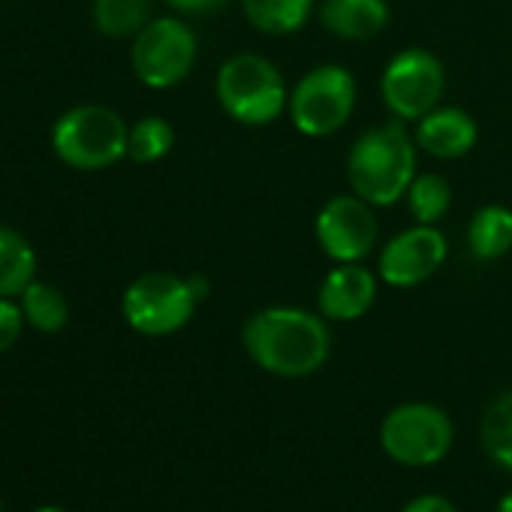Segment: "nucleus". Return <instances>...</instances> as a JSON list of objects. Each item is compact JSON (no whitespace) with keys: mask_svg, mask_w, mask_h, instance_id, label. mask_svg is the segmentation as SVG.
I'll use <instances>...</instances> for the list:
<instances>
[{"mask_svg":"<svg viewBox=\"0 0 512 512\" xmlns=\"http://www.w3.org/2000/svg\"><path fill=\"white\" fill-rule=\"evenodd\" d=\"M317 311L272 305L253 311L241 329L244 353L272 377L299 380L320 371L332 353V332Z\"/></svg>","mask_w":512,"mask_h":512,"instance_id":"1","label":"nucleus"},{"mask_svg":"<svg viewBox=\"0 0 512 512\" xmlns=\"http://www.w3.org/2000/svg\"><path fill=\"white\" fill-rule=\"evenodd\" d=\"M416 151V139L404 121L392 118L386 124L368 127L356 136L344 160L350 190L374 208L401 202L416 178Z\"/></svg>","mask_w":512,"mask_h":512,"instance_id":"2","label":"nucleus"},{"mask_svg":"<svg viewBox=\"0 0 512 512\" xmlns=\"http://www.w3.org/2000/svg\"><path fill=\"white\" fill-rule=\"evenodd\" d=\"M214 97L223 115L241 127H269L287 115L290 106L284 73L256 52H238L220 64Z\"/></svg>","mask_w":512,"mask_h":512,"instance_id":"3","label":"nucleus"},{"mask_svg":"<svg viewBox=\"0 0 512 512\" xmlns=\"http://www.w3.org/2000/svg\"><path fill=\"white\" fill-rule=\"evenodd\" d=\"M205 296L208 281L202 275L181 278L172 272H145L124 290L121 314L133 332L145 338H166L193 320Z\"/></svg>","mask_w":512,"mask_h":512,"instance_id":"4","label":"nucleus"},{"mask_svg":"<svg viewBox=\"0 0 512 512\" xmlns=\"http://www.w3.org/2000/svg\"><path fill=\"white\" fill-rule=\"evenodd\" d=\"M127 139V121L115 109L97 103L64 112L52 130V148L58 160L79 172H100L115 166L121 157H127Z\"/></svg>","mask_w":512,"mask_h":512,"instance_id":"5","label":"nucleus"},{"mask_svg":"<svg viewBox=\"0 0 512 512\" xmlns=\"http://www.w3.org/2000/svg\"><path fill=\"white\" fill-rule=\"evenodd\" d=\"M359 85L341 64H320L308 70L290 91L287 115L308 139H329L344 130L356 112Z\"/></svg>","mask_w":512,"mask_h":512,"instance_id":"6","label":"nucleus"},{"mask_svg":"<svg viewBox=\"0 0 512 512\" xmlns=\"http://www.w3.org/2000/svg\"><path fill=\"white\" fill-rule=\"evenodd\" d=\"M196 55H199V40L193 28L175 16H160L151 19L133 37L130 64L145 88L169 91L193 73Z\"/></svg>","mask_w":512,"mask_h":512,"instance_id":"7","label":"nucleus"},{"mask_svg":"<svg viewBox=\"0 0 512 512\" xmlns=\"http://www.w3.org/2000/svg\"><path fill=\"white\" fill-rule=\"evenodd\" d=\"M443 91H446L443 61L422 46H410L392 55L380 76L383 106L389 109L392 118L404 124H416L431 109H437Z\"/></svg>","mask_w":512,"mask_h":512,"instance_id":"8","label":"nucleus"},{"mask_svg":"<svg viewBox=\"0 0 512 512\" xmlns=\"http://www.w3.org/2000/svg\"><path fill=\"white\" fill-rule=\"evenodd\" d=\"M452 437V419L440 407L422 401L398 404L380 425L383 452L407 467H428L443 461L452 449Z\"/></svg>","mask_w":512,"mask_h":512,"instance_id":"9","label":"nucleus"},{"mask_svg":"<svg viewBox=\"0 0 512 512\" xmlns=\"http://www.w3.org/2000/svg\"><path fill=\"white\" fill-rule=\"evenodd\" d=\"M314 235L320 250L332 263H362L377 247L380 223L374 205L350 190V193L329 196L320 205L314 217Z\"/></svg>","mask_w":512,"mask_h":512,"instance_id":"10","label":"nucleus"},{"mask_svg":"<svg viewBox=\"0 0 512 512\" xmlns=\"http://www.w3.org/2000/svg\"><path fill=\"white\" fill-rule=\"evenodd\" d=\"M449 256L446 235L431 223H413L392 235L377 260V278L395 290H410L431 281Z\"/></svg>","mask_w":512,"mask_h":512,"instance_id":"11","label":"nucleus"},{"mask_svg":"<svg viewBox=\"0 0 512 512\" xmlns=\"http://www.w3.org/2000/svg\"><path fill=\"white\" fill-rule=\"evenodd\" d=\"M380 278L362 263H335L317 287V314L329 323H356L377 302Z\"/></svg>","mask_w":512,"mask_h":512,"instance_id":"12","label":"nucleus"},{"mask_svg":"<svg viewBox=\"0 0 512 512\" xmlns=\"http://www.w3.org/2000/svg\"><path fill=\"white\" fill-rule=\"evenodd\" d=\"M416 148L437 160H461L479 142V124L458 106H437L413 124Z\"/></svg>","mask_w":512,"mask_h":512,"instance_id":"13","label":"nucleus"},{"mask_svg":"<svg viewBox=\"0 0 512 512\" xmlns=\"http://www.w3.org/2000/svg\"><path fill=\"white\" fill-rule=\"evenodd\" d=\"M392 13L386 0H323L320 25L347 43H365L386 31Z\"/></svg>","mask_w":512,"mask_h":512,"instance_id":"14","label":"nucleus"},{"mask_svg":"<svg viewBox=\"0 0 512 512\" xmlns=\"http://www.w3.org/2000/svg\"><path fill=\"white\" fill-rule=\"evenodd\" d=\"M467 250L479 263H497L512 250V208L488 202L467 223Z\"/></svg>","mask_w":512,"mask_h":512,"instance_id":"15","label":"nucleus"},{"mask_svg":"<svg viewBox=\"0 0 512 512\" xmlns=\"http://www.w3.org/2000/svg\"><path fill=\"white\" fill-rule=\"evenodd\" d=\"M238 4L247 25L266 37L299 34L317 10V0H238Z\"/></svg>","mask_w":512,"mask_h":512,"instance_id":"16","label":"nucleus"},{"mask_svg":"<svg viewBox=\"0 0 512 512\" xmlns=\"http://www.w3.org/2000/svg\"><path fill=\"white\" fill-rule=\"evenodd\" d=\"M37 275V250L31 241L10 229L0 226V299L22 296Z\"/></svg>","mask_w":512,"mask_h":512,"instance_id":"17","label":"nucleus"},{"mask_svg":"<svg viewBox=\"0 0 512 512\" xmlns=\"http://www.w3.org/2000/svg\"><path fill=\"white\" fill-rule=\"evenodd\" d=\"M19 305H22V314H25V323L34 326L37 332H46V335H55L67 326L70 320V305L64 299V293L46 281H34L22 296H19Z\"/></svg>","mask_w":512,"mask_h":512,"instance_id":"18","label":"nucleus"},{"mask_svg":"<svg viewBox=\"0 0 512 512\" xmlns=\"http://www.w3.org/2000/svg\"><path fill=\"white\" fill-rule=\"evenodd\" d=\"M482 449L491 461L512 470V389H503L482 413L479 422Z\"/></svg>","mask_w":512,"mask_h":512,"instance_id":"19","label":"nucleus"},{"mask_svg":"<svg viewBox=\"0 0 512 512\" xmlns=\"http://www.w3.org/2000/svg\"><path fill=\"white\" fill-rule=\"evenodd\" d=\"M404 199H407V208H410L416 223L437 226L452 208V187L437 172H416Z\"/></svg>","mask_w":512,"mask_h":512,"instance_id":"20","label":"nucleus"},{"mask_svg":"<svg viewBox=\"0 0 512 512\" xmlns=\"http://www.w3.org/2000/svg\"><path fill=\"white\" fill-rule=\"evenodd\" d=\"M154 0H94V25L106 37H136L151 22Z\"/></svg>","mask_w":512,"mask_h":512,"instance_id":"21","label":"nucleus"},{"mask_svg":"<svg viewBox=\"0 0 512 512\" xmlns=\"http://www.w3.org/2000/svg\"><path fill=\"white\" fill-rule=\"evenodd\" d=\"M175 148V130L166 118L160 115H145L130 127V139H127V157L133 163H157L163 160L169 151Z\"/></svg>","mask_w":512,"mask_h":512,"instance_id":"22","label":"nucleus"},{"mask_svg":"<svg viewBox=\"0 0 512 512\" xmlns=\"http://www.w3.org/2000/svg\"><path fill=\"white\" fill-rule=\"evenodd\" d=\"M22 329H25L22 305H16L13 299H0V353L16 347V341L22 338Z\"/></svg>","mask_w":512,"mask_h":512,"instance_id":"23","label":"nucleus"},{"mask_svg":"<svg viewBox=\"0 0 512 512\" xmlns=\"http://www.w3.org/2000/svg\"><path fill=\"white\" fill-rule=\"evenodd\" d=\"M166 4L184 16H208V13L223 10L226 4H232V0H166Z\"/></svg>","mask_w":512,"mask_h":512,"instance_id":"24","label":"nucleus"},{"mask_svg":"<svg viewBox=\"0 0 512 512\" xmlns=\"http://www.w3.org/2000/svg\"><path fill=\"white\" fill-rule=\"evenodd\" d=\"M401 512H455V506L440 494H422V497L410 500Z\"/></svg>","mask_w":512,"mask_h":512,"instance_id":"25","label":"nucleus"},{"mask_svg":"<svg viewBox=\"0 0 512 512\" xmlns=\"http://www.w3.org/2000/svg\"><path fill=\"white\" fill-rule=\"evenodd\" d=\"M497 512H512V488L500 497V503H497Z\"/></svg>","mask_w":512,"mask_h":512,"instance_id":"26","label":"nucleus"},{"mask_svg":"<svg viewBox=\"0 0 512 512\" xmlns=\"http://www.w3.org/2000/svg\"><path fill=\"white\" fill-rule=\"evenodd\" d=\"M34 512H67V509H61V506H40V509H34Z\"/></svg>","mask_w":512,"mask_h":512,"instance_id":"27","label":"nucleus"},{"mask_svg":"<svg viewBox=\"0 0 512 512\" xmlns=\"http://www.w3.org/2000/svg\"><path fill=\"white\" fill-rule=\"evenodd\" d=\"M0 512H4V506H0Z\"/></svg>","mask_w":512,"mask_h":512,"instance_id":"28","label":"nucleus"}]
</instances>
